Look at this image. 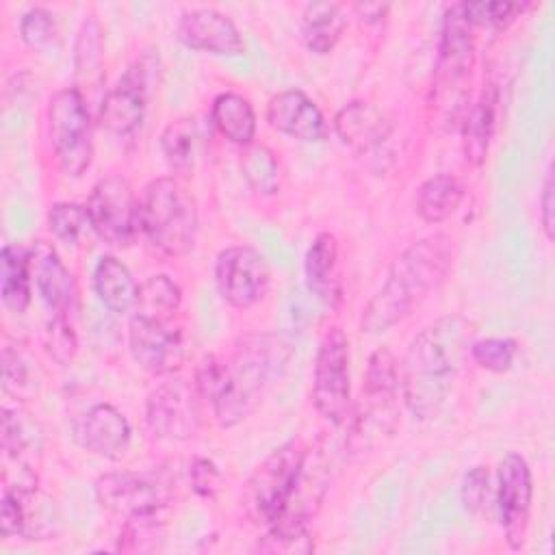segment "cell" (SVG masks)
Listing matches in <instances>:
<instances>
[{
	"label": "cell",
	"mask_w": 555,
	"mask_h": 555,
	"mask_svg": "<svg viewBox=\"0 0 555 555\" xmlns=\"http://www.w3.org/2000/svg\"><path fill=\"white\" fill-rule=\"evenodd\" d=\"M468 332L462 317L449 314L421 330L408 345L399 379L414 416L434 418L442 410L470 347Z\"/></svg>",
	"instance_id": "cell-1"
},
{
	"label": "cell",
	"mask_w": 555,
	"mask_h": 555,
	"mask_svg": "<svg viewBox=\"0 0 555 555\" xmlns=\"http://www.w3.org/2000/svg\"><path fill=\"white\" fill-rule=\"evenodd\" d=\"M453 245L447 234L425 236L405 247L390 264L384 286L360 317L364 334H379L403 321L447 278Z\"/></svg>",
	"instance_id": "cell-2"
},
{
	"label": "cell",
	"mask_w": 555,
	"mask_h": 555,
	"mask_svg": "<svg viewBox=\"0 0 555 555\" xmlns=\"http://www.w3.org/2000/svg\"><path fill=\"white\" fill-rule=\"evenodd\" d=\"M291 345L271 332L245 334L225 360V379L215 397L212 412L221 427H234L245 421L262 401L267 390L282 377Z\"/></svg>",
	"instance_id": "cell-3"
},
{
	"label": "cell",
	"mask_w": 555,
	"mask_h": 555,
	"mask_svg": "<svg viewBox=\"0 0 555 555\" xmlns=\"http://www.w3.org/2000/svg\"><path fill=\"white\" fill-rule=\"evenodd\" d=\"M141 232L167 256H184L197 236V206L193 195L173 178L152 180L139 199Z\"/></svg>",
	"instance_id": "cell-4"
},
{
	"label": "cell",
	"mask_w": 555,
	"mask_h": 555,
	"mask_svg": "<svg viewBox=\"0 0 555 555\" xmlns=\"http://www.w3.org/2000/svg\"><path fill=\"white\" fill-rule=\"evenodd\" d=\"M308 447L293 438L273 449L249 475L243 488V507L256 525L271 527L286 509Z\"/></svg>",
	"instance_id": "cell-5"
},
{
	"label": "cell",
	"mask_w": 555,
	"mask_h": 555,
	"mask_svg": "<svg viewBox=\"0 0 555 555\" xmlns=\"http://www.w3.org/2000/svg\"><path fill=\"white\" fill-rule=\"evenodd\" d=\"M48 132L61 171L82 176L93 160V132L89 104L76 87H65L50 98Z\"/></svg>",
	"instance_id": "cell-6"
},
{
	"label": "cell",
	"mask_w": 555,
	"mask_h": 555,
	"mask_svg": "<svg viewBox=\"0 0 555 555\" xmlns=\"http://www.w3.org/2000/svg\"><path fill=\"white\" fill-rule=\"evenodd\" d=\"M176 481L163 470H121L102 475L95 481V496L102 507L124 516L160 514L173 499Z\"/></svg>",
	"instance_id": "cell-7"
},
{
	"label": "cell",
	"mask_w": 555,
	"mask_h": 555,
	"mask_svg": "<svg viewBox=\"0 0 555 555\" xmlns=\"http://www.w3.org/2000/svg\"><path fill=\"white\" fill-rule=\"evenodd\" d=\"M312 403L332 425H345L351 414V373L349 340L340 327L325 332L312 375Z\"/></svg>",
	"instance_id": "cell-8"
},
{
	"label": "cell",
	"mask_w": 555,
	"mask_h": 555,
	"mask_svg": "<svg viewBox=\"0 0 555 555\" xmlns=\"http://www.w3.org/2000/svg\"><path fill=\"white\" fill-rule=\"evenodd\" d=\"M89 225L108 245L126 247L141 232L139 199L121 176H106L95 182L85 204Z\"/></svg>",
	"instance_id": "cell-9"
},
{
	"label": "cell",
	"mask_w": 555,
	"mask_h": 555,
	"mask_svg": "<svg viewBox=\"0 0 555 555\" xmlns=\"http://www.w3.org/2000/svg\"><path fill=\"white\" fill-rule=\"evenodd\" d=\"M215 284L225 304L249 308L267 295L271 271L258 249L249 245H232L215 260Z\"/></svg>",
	"instance_id": "cell-10"
},
{
	"label": "cell",
	"mask_w": 555,
	"mask_h": 555,
	"mask_svg": "<svg viewBox=\"0 0 555 555\" xmlns=\"http://www.w3.org/2000/svg\"><path fill=\"white\" fill-rule=\"evenodd\" d=\"M195 386L184 379H169L147 395L145 421L154 436L182 442L197 434L202 412Z\"/></svg>",
	"instance_id": "cell-11"
},
{
	"label": "cell",
	"mask_w": 555,
	"mask_h": 555,
	"mask_svg": "<svg viewBox=\"0 0 555 555\" xmlns=\"http://www.w3.org/2000/svg\"><path fill=\"white\" fill-rule=\"evenodd\" d=\"M533 501L531 468L520 453H507L499 464L496 509L507 544L518 551L525 546Z\"/></svg>",
	"instance_id": "cell-12"
},
{
	"label": "cell",
	"mask_w": 555,
	"mask_h": 555,
	"mask_svg": "<svg viewBox=\"0 0 555 555\" xmlns=\"http://www.w3.org/2000/svg\"><path fill=\"white\" fill-rule=\"evenodd\" d=\"M128 345L134 362L150 375H169L186 360V343L180 330L165 321L132 314Z\"/></svg>",
	"instance_id": "cell-13"
},
{
	"label": "cell",
	"mask_w": 555,
	"mask_h": 555,
	"mask_svg": "<svg viewBox=\"0 0 555 555\" xmlns=\"http://www.w3.org/2000/svg\"><path fill=\"white\" fill-rule=\"evenodd\" d=\"M150 98V67L145 61H134L113 89L100 102V124L115 137H132L145 115Z\"/></svg>",
	"instance_id": "cell-14"
},
{
	"label": "cell",
	"mask_w": 555,
	"mask_h": 555,
	"mask_svg": "<svg viewBox=\"0 0 555 555\" xmlns=\"http://www.w3.org/2000/svg\"><path fill=\"white\" fill-rule=\"evenodd\" d=\"M475 61V43H473V26L462 11V2L447 9L442 20V35L438 46V63H436V89L438 95L453 91L464 82L470 74Z\"/></svg>",
	"instance_id": "cell-15"
},
{
	"label": "cell",
	"mask_w": 555,
	"mask_h": 555,
	"mask_svg": "<svg viewBox=\"0 0 555 555\" xmlns=\"http://www.w3.org/2000/svg\"><path fill=\"white\" fill-rule=\"evenodd\" d=\"M176 37L186 48L210 54L238 56L245 52V41L236 24L225 13L210 7L184 11L178 20Z\"/></svg>",
	"instance_id": "cell-16"
},
{
	"label": "cell",
	"mask_w": 555,
	"mask_h": 555,
	"mask_svg": "<svg viewBox=\"0 0 555 555\" xmlns=\"http://www.w3.org/2000/svg\"><path fill=\"white\" fill-rule=\"evenodd\" d=\"M130 434L128 418L111 403L91 405L74 423L76 442L102 457H119L130 442Z\"/></svg>",
	"instance_id": "cell-17"
},
{
	"label": "cell",
	"mask_w": 555,
	"mask_h": 555,
	"mask_svg": "<svg viewBox=\"0 0 555 555\" xmlns=\"http://www.w3.org/2000/svg\"><path fill=\"white\" fill-rule=\"evenodd\" d=\"M267 121L273 130L297 141H321L325 137V119L314 100L301 89H284L267 104Z\"/></svg>",
	"instance_id": "cell-18"
},
{
	"label": "cell",
	"mask_w": 555,
	"mask_h": 555,
	"mask_svg": "<svg viewBox=\"0 0 555 555\" xmlns=\"http://www.w3.org/2000/svg\"><path fill=\"white\" fill-rule=\"evenodd\" d=\"M30 273L41 299L54 314H65L76 304V282L59 258L56 249L46 241H35L28 249Z\"/></svg>",
	"instance_id": "cell-19"
},
{
	"label": "cell",
	"mask_w": 555,
	"mask_h": 555,
	"mask_svg": "<svg viewBox=\"0 0 555 555\" xmlns=\"http://www.w3.org/2000/svg\"><path fill=\"white\" fill-rule=\"evenodd\" d=\"M306 286L327 308H336L343 299V278L338 260V241L330 232L314 236L304 260Z\"/></svg>",
	"instance_id": "cell-20"
},
{
	"label": "cell",
	"mask_w": 555,
	"mask_h": 555,
	"mask_svg": "<svg viewBox=\"0 0 555 555\" xmlns=\"http://www.w3.org/2000/svg\"><path fill=\"white\" fill-rule=\"evenodd\" d=\"M334 130L345 145L356 152H371L390 132L386 115L371 102H349L334 117Z\"/></svg>",
	"instance_id": "cell-21"
},
{
	"label": "cell",
	"mask_w": 555,
	"mask_h": 555,
	"mask_svg": "<svg viewBox=\"0 0 555 555\" xmlns=\"http://www.w3.org/2000/svg\"><path fill=\"white\" fill-rule=\"evenodd\" d=\"M74 76L76 89L87 100L102 89L104 82V43H102V28L100 22L89 15L78 30L74 43Z\"/></svg>",
	"instance_id": "cell-22"
},
{
	"label": "cell",
	"mask_w": 555,
	"mask_h": 555,
	"mask_svg": "<svg viewBox=\"0 0 555 555\" xmlns=\"http://www.w3.org/2000/svg\"><path fill=\"white\" fill-rule=\"evenodd\" d=\"M496 102L499 95L494 85H486L462 119V152L464 158L475 167L483 165L488 156L496 126Z\"/></svg>",
	"instance_id": "cell-23"
},
{
	"label": "cell",
	"mask_w": 555,
	"mask_h": 555,
	"mask_svg": "<svg viewBox=\"0 0 555 555\" xmlns=\"http://www.w3.org/2000/svg\"><path fill=\"white\" fill-rule=\"evenodd\" d=\"M93 286L100 301L115 314H128L137 306L139 284L130 269L115 256H102L93 271Z\"/></svg>",
	"instance_id": "cell-24"
},
{
	"label": "cell",
	"mask_w": 555,
	"mask_h": 555,
	"mask_svg": "<svg viewBox=\"0 0 555 555\" xmlns=\"http://www.w3.org/2000/svg\"><path fill=\"white\" fill-rule=\"evenodd\" d=\"M33 295V273L28 249L20 245H4L0 251V297L7 310L22 314Z\"/></svg>",
	"instance_id": "cell-25"
},
{
	"label": "cell",
	"mask_w": 555,
	"mask_h": 555,
	"mask_svg": "<svg viewBox=\"0 0 555 555\" xmlns=\"http://www.w3.org/2000/svg\"><path fill=\"white\" fill-rule=\"evenodd\" d=\"M210 119L215 128L236 145H251L256 134V113L247 98L225 91L212 100Z\"/></svg>",
	"instance_id": "cell-26"
},
{
	"label": "cell",
	"mask_w": 555,
	"mask_h": 555,
	"mask_svg": "<svg viewBox=\"0 0 555 555\" xmlns=\"http://www.w3.org/2000/svg\"><path fill=\"white\" fill-rule=\"evenodd\" d=\"M347 20L343 9L334 2H310L301 13V37L306 46L317 54H327L334 50Z\"/></svg>",
	"instance_id": "cell-27"
},
{
	"label": "cell",
	"mask_w": 555,
	"mask_h": 555,
	"mask_svg": "<svg viewBox=\"0 0 555 555\" xmlns=\"http://www.w3.org/2000/svg\"><path fill=\"white\" fill-rule=\"evenodd\" d=\"M464 197V186L457 178L438 173L427 178L416 193V212L427 223L447 221L460 206Z\"/></svg>",
	"instance_id": "cell-28"
},
{
	"label": "cell",
	"mask_w": 555,
	"mask_h": 555,
	"mask_svg": "<svg viewBox=\"0 0 555 555\" xmlns=\"http://www.w3.org/2000/svg\"><path fill=\"white\" fill-rule=\"evenodd\" d=\"M182 304V291L169 275H152L139 284L134 314L169 323Z\"/></svg>",
	"instance_id": "cell-29"
},
{
	"label": "cell",
	"mask_w": 555,
	"mask_h": 555,
	"mask_svg": "<svg viewBox=\"0 0 555 555\" xmlns=\"http://www.w3.org/2000/svg\"><path fill=\"white\" fill-rule=\"evenodd\" d=\"M163 154L178 176H191L197 152V124L193 117H180L165 126L160 134Z\"/></svg>",
	"instance_id": "cell-30"
},
{
	"label": "cell",
	"mask_w": 555,
	"mask_h": 555,
	"mask_svg": "<svg viewBox=\"0 0 555 555\" xmlns=\"http://www.w3.org/2000/svg\"><path fill=\"white\" fill-rule=\"evenodd\" d=\"M2 388L17 401H28L39 392L37 362L15 345L2 351Z\"/></svg>",
	"instance_id": "cell-31"
},
{
	"label": "cell",
	"mask_w": 555,
	"mask_h": 555,
	"mask_svg": "<svg viewBox=\"0 0 555 555\" xmlns=\"http://www.w3.org/2000/svg\"><path fill=\"white\" fill-rule=\"evenodd\" d=\"M241 171L249 189L258 195H273L280 189V163L267 145H247L241 158Z\"/></svg>",
	"instance_id": "cell-32"
},
{
	"label": "cell",
	"mask_w": 555,
	"mask_h": 555,
	"mask_svg": "<svg viewBox=\"0 0 555 555\" xmlns=\"http://www.w3.org/2000/svg\"><path fill=\"white\" fill-rule=\"evenodd\" d=\"M165 540V527L160 514L132 516L126 518V525L117 540L119 553H154Z\"/></svg>",
	"instance_id": "cell-33"
},
{
	"label": "cell",
	"mask_w": 555,
	"mask_h": 555,
	"mask_svg": "<svg viewBox=\"0 0 555 555\" xmlns=\"http://www.w3.org/2000/svg\"><path fill=\"white\" fill-rule=\"evenodd\" d=\"M87 225V208L76 202H56L48 210V228L63 243H76Z\"/></svg>",
	"instance_id": "cell-34"
},
{
	"label": "cell",
	"mask_w": 555,
	"mask_h": 555,
	"mask_svg": "<svg viewBox=\"0 0 555 555\" xmlns=\"http://www.w3.org/2000/svg\"><path fill=\"white\" fill-rule=\"evenodd\" d=\"M468 351L481 369L492 373H503L512 366L518 345L512 338H481V340H473Z\"/></svg>",
	"instance_id": "cell-35"
},
{
	"label": "cell",
	"mask_w": 555,
	"mask_h": 555,
	"mask_svg": "<svg viewBox=\"0 0 555 555\" xmlns=\"http://www.w3.org/2000/svg\"><path fill=\"white\" fill-rule=\"evenodd\" d=\"M522 9L525 7L518 2H462V11L470 26H488L496 30L514 22Z\"/></svg>",
	"instance_id": "cell-36"
},
{
	"label": "cell",
	"mask_w": 555,
	"mask_h": 555,
	"mask_svg": "<svg viewBox=\"0 0 555 555\" xmlns=\"http://www.w3.org/2000/svg\"><path fill=\"white\" fill-rule=\"evenodd\" d=\"M43 347L59 364H69L78 351L76 332L65 314H54L43 334Z\"/></svg>",
	"instance_id": "cell-37"
},
{
	"label": "cell",
	"mask_w": 555,
	"mask_h": 555,
	"mask_svg": "<svg viewBox=\"0 0 555 555\" xmlns=\"http://www.w3.org/2000/svg\"><path fill=\"white\" fill-rule=\"evenodd\" d=\"M56 30L54 15L43 7L28 9L20 20V37L30 48H43L52 41Z\"/></svg>",
	"instance_id": "cell-38"
},
{
	"label": "cell",
	"mask_w": 555,
	"mask_h": 555,
	"mask_svg": "<svg viewBox=\"0 0 555 555\" xmlns=\"http://www.w3.org/2000/svg\"><path fill=\"white\" fill-rule=\"evenodd\" d=\"M260 553H312L314 544L310 540L308 529L288 531L269 527V533L256 544Z\"/></svg>",
	"instance_id": "cell-39"
},
{
	"label": "cell",
	"mask_w": 555,
	"mask_h": 555,
	"mask_svg": "<svg viewBox=\"0 0 555 555\" xmlns=\"http://www.w3.org/2000/svg\"><path fill=\"white\" fill-rule=\"evenodd\" d=\"M490 494V473L486 466H473L462 479V505L470 514L483 512Z\"/></svg>",
	"instance_id": "cell-40"
},
{
	"label": "cell",
	"mask_w": 555,
	"mask_h": 555,
	"mask_svg": "<svg viewBox=\"0 0 555 555\" xmlns=\"http://www.w3.org/2000/svg\"><path fill=\"white\" fill-rule=\"evenodd\" d=\"M189 481L195 494L202 499H215L221 490V473L208 457H193L189 464Z\"/></svg>",
	"instance_id": "cell-41"
},
{
	"label": "cell",
	"mask_w": 555,
	"mask_h": 555,
	"mask_svg": "<svg viewBox=\"0 0 555 555\" xmlns=\"http://www.w3.org/2000/svg\"><path fill=\"white\" fill-rule=\"evenodd\" d=\"M22 499L13 490H2V503H0V533L2 538L22 535Z\"/></svg>",
	"instance_id": "cell-42"
},
{
	"label": "cell",
	"mask_w": 555,
	"mask_h": 555,
	"mask_svg": "<svg viewBox=\"0 0 555 555\" xmlns=\"http://www.w3.org/2000/svg\"><path fill=\"white\" fill-rule=\"evenodd\" d=\"M540 221L542 230L548 241L555 236V173L553 165H548L542 182V193H540Z\"/></svg>",
	"instance_id": "cell-43"
},
{
	"label": "cell",
	"mask_w": 555,
	"mask_h": 555,
	"mask_svg": "<svg viewBox=\"0 0 555 555\" xmlns=\"http://www.w3.org/2000/svg\"><path fill=\"white\" fill-rule=\"evenodd\" d=\"M358 11V15L366 22H377L379 17H384V13L388 11V4L382 2H364V4H356L353 7Z\"/></svg>",
	"instance_id": "cell-44"
}]
</instances>
